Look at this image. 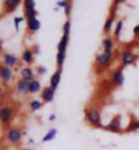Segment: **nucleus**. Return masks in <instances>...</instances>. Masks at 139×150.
<instances>
[{
	"instance_id": "nucleus-10",
	"label": "nucleus",
	"mask_w": 139,
	"mask_h": 150,
	"mask_svg": "<svg viewBox=\"0 0 139 150\" xmlns=\"http://www.w3.org/2000/svg\"><path fill=\"white\" fill-rule=\"evenodd\" d=\"M104 130L112 131V132H121V123H120V116H115L107 126H104Z\"/></svg>"
},
{
	"instance_id": "nucleus-25",
	"label": "nucleus",
	"mask_w": 139,
	"mask_h": 150,
	"mask_svg": "<svg viewBox=\"0 0 139 150\" xmlns=\"http://www.w3.org/2000/svg\"><path fill=\"white\" fill-rule=\"evenodd\" d=\"M23 14H25V19L26 21L38 16V11H37V10H28V11H23Z\"/></svg>"
},
{
	"instance_id": "nucleus-28",
	"label": "nucleus",
	"mask_w": 139,
	"mask_h": 150,
	"mask_svg": "<svg viewBox=\"0 0 139 150\" xmlns=\"http://www.w3.org/2000/svg\"><path fill=\"white\" fill-rule=\"evenodd\" d=\"M36 71H37V75H40V76H44L45 74H47V67H44V66H38V67L36 68Z\"/></svg>"
},
{
	"instance_id": "nucleus-18",
	"label": "nucleus",
	"mask_w": 139,
	"mask_h": 150,
	"mask_svg": "<svg viewBox=\"0 0 139 150\" xmlns=\"http://www.w3.org/2000/svg\"><path fill=\"white\" fill-rule=\"evenodd\" d=\"M101 47H102V51H113L115 48V38L111 36H105L101 41Z\"/></svg>"
},
{
	"instance_id": "nucleus-4",
	"label": "nucleus",
	"mask_w": 139,
	"mask_h": 150,
	"mask_svg": "<svg viewBox=\"0 0 139 150\" xmlns=\"http://www.w3.org/2000/svg\"><path fill=\"white\" fill-rule=\"evenodd\" d=\"M113 60V51H102L95 57V66L98 72H102L104 68H107Z\"/></svg>"
},
{
	"instance_id": "nucleus-8",
	"label": "nucleus",
	"mask_w": 139,
	"mask_h": 150,
	"mask_svg": "<svg viewBox=\"0 0 139 150\" xmlns=\"http://www.w3.org/2000/svg\"><path fill=\"white\" fill-rule=\"evenodd\" d=\"M14 79V71L12 68L4 66V64H0V81L3 83H10Z\"/></svg>"
},
{
	"instance_id": "nucleus-35",
	"label": "nucleus",
	"mask_w": 139,
	"mask_h": 150,
	"mask_svg": "<svg viewBox=\"0 0 139 150\" xmlns=\"http://www.w3.org/2000/svg\"><path fill=\"white\" fill-rule=\"evenodd\" d=\"M20 150H30V149H28V147H22Z\"/></svg>"
},
{
	"instance_id": "nucleus-33",
	"label": "nucleus",
	"mask_w": 139,
	"mask_h": 150,
	"mask_svg": "<svg viewBox=\"0 0 139 150\" xmlns=\"http://www.w3.org/2000/svg\"><path fill=\"white\" fill-rule=\"evenodd\" d=\"M48 120H49V122H53V120H56V115H55V113L49 115V117H48Z\"/></svg>"
},
{
	"instance_id": "nucleus-15",
	"label": "nucleus",
	"mask_w": 139,
	"mask_h": 150,
	"mask_svg": "<svg viewBox=\"0 0 139 150\" xmlns=\"http://www.w3.org/2000/svg\"><path fill=\"white\" fill-rule=\"evenodd\" d=\"M15 89L18 91V94L20 96H28L29 94V82L25 81V79L19 78L16 81V85H15Z\"/></svg>"
},
{
	"instance_id": "nucleus-23",
	"label": "nucleus",
	"mask_w": 139,
	"mask_h": 150,
	"mask_svg": "<svg viewBox=\"0 0 139 150\" xmlns=\"http://www.w3.org/2000/svg\"><path fill=\"white\" fill-rule=\"evenodd\" d=\"M23 11H28V10H36V0H23Z\"/></svg>"
},
{
	"instance_id": "nucleus-32",
	"label": "nucleus",
	"mask_w": 139,
	"mask_h": 150,
	"mask_svg": "<svg viewBox=\"0 0 139 150\" xmlns=\"http://www.w3.org/2000/svg\"><path fill=\"white\" fill-rule=\"evenodd\" d=\"M33 53H34V55H38V53H40V48H38V47H37V45H36V47H34V48H33Z\"/></svg>"
},
{
	"instance_id": "nucleus-9",
	"label": "nucleus",
	"mask_w": 139,
	"mask_h": 150,
	"mask_svg": "<svg viewBox=\"0 0 139 150\" xmlns=\"http://www.w3.org/2000/svg\"><path fill=\"white\" fill-rule=\"evenodd\" d=\"M19 63V57L14 53H3V57H1V64L7 66L10 68H14L18 66Z\"/></svg>"
},
{
	"instance_id": "nucleus-20",
	"label": "nucleus",
	"mask_w": 139,
	"mask_h": 150,
	"mask_svg": "<svg viewBox=\"0 0 139 150\" xmlns=\"http://www.w3.org/2000/svg\"><path fill=\"white\" fill-rule=\"evenodd\" d=\"M124 28V19H117L115 23V28H113V38L119 40L121 37V32H123Z\"/></svg>"
},
{
	"instance_id": "nucleus-21",
	"label": "nucleus",
	"mask_w": 139,
	"mask_h": 150,
	"mask_svg": "<svg viewBox=\"0 0 139 150\" xmlns=\"http://www.w3.org/2000/svg\"><path fill=\"white\" fill-rule=\"evenodd\" d=\"M42 107H44V103L41 100H30L29 101V109H30V112L40 111Z\"/></svg>"
},
{
	"instance_id": "nucleus-27",
	"label": "nucleus",
	"mask_w": 139,
	"mask_h": 150,
	"mask_svg": "<svg viewBox=\"0 0 139 150\" xmlns=\"http://www.w3.org/2000/svg\"><path fill=\"white\" fill-rule=\"evenodd\" d=\"M23 21H25V16H15V18H14V25H15L16 32H19V25H20V22H23Z\"/></svg>"
},
{
	"instance_id": "nucleus-14",
	"label": "nucleus",
	"mask_w": 139,
	"mask_h": 150,
	"mask_svg": "<svg viewBox=\"0 0 139 150\" xmlns=\"http://www.w3.org/2000/svg\"><path fill=\"white\" fill-rule=\"evenodd\" d=\"M22 3H23V0H4V12H14Z\"/></svg>"
},
{
	"instance_id": "nucleus-29",
	"label": "nucleus",
	"mask_w": 139,
	"mask_h": 150,
	"mask_svg": "<svg viewBox=\"0 0 139 150\" xmlns=\"http://www.w3.org/2000/svg\"><path fill=\"white\" fill-rule=\"evenodd\" d=\"M68 1H70V0H59V1L56 3V6H57V8H63L64 10V7L67 6Z\"/></svg>"
},
{
	"instance_id": "nucleus-6",
	"label": "nucleus",
	"mask_w": 139,
	"mask_h": 150,
	"mask_svg": "<svg viewBox=\"0 0 139 150\" xmlns=\"http://www.w3.org/2000/svg\"><path fill=\"white\" fill-rule=\"evenodd\" d=\"M115 23H116V8L112 7L111 14H109L108 18L105 19V23H104V28H102V32L105 36H109V33L115 28Z\"/></svg>"
},
{
	"instance_id": "nucleus-3",
	"label": "nucleus",
	"mask_w": 139,
	"mask_h": 150,
	"mask_svg": "<svg viewBox=\"0 0 139 150\" xmlns=\"http://www.w3.org/2000/svg\"><path fill=\"white\" fill-rule=\"evenodd\" d=\"M26 134L25 131H22L19 127H8L4 131V139L7 141L10 145H19L23 139V135Z\"/></svg>"
},
{
	"instance_id": "nucleus-34",
	"label": "nucleus",
	"mask_w": 139,
	"mask_h": 150,
	"mask_svg": "<svg viewBox=\"0 0 139 150\" xmlns=\"http://www.w3.org/2000/svg\"><path fill=\"white\" fill-rule=\"evenodd\" d=\"M0 150H4V147H3V145L0 143Z\"/></svg>"
},
{
	"instance_id": "nucleus-12",
	"label": "nucleus",
	"mask_w": 139,
	"mask_h": 150,
	"mask_svg": "<svg viewBox=\"0 0 139 150\" xmlns=\"http://www.w3.org/2000/svg\"><path fill=\"white\" fill-rule=\"evenodd\" d=\"M56 90H53L51 86H47L41 90V101L42 103H52L55 100Z\"/></svg>"
},
{
	"instance_id": "nucleus-22",
	"label": "nucleus",
	"mask_w": 139,
	"mask_h": 150,
	"mask_svg": "<svg viewBox=\"0 0 139 150\" xmlns=\"http://www.w3.org/2000/svg\"><path fill=\"white\" fill-rule=\"evenodd\" d=\"M56 135H57V130L56 128H51V130L48 131L47 134L42 137V139H41V142L42 143H47V142H51V141H53V139L56 138Z\"/></svg>"
},
{
	"instance_id": "nucleus-11",
	"label": "nucleus",
	"mask_w": 139,
	"mask_h": 150,
	"mask_svg": "<svg viewBox=\"0 0 139 150\" xmlns=\"http://www.w3.org/2000/svg\"><path fill=\"white\" fill-rule=\"evenodd\" d=\"M34 59H36V55L33 53L32 48H25L22 55H20V60L23 62L26 66H32L34 63Z\"/></svg>"
},
{
	"instance_id": "nucleus-17",
	"label": "nucleus",
	"mask_w": 139,
	"mask_h": 150,
	"mask_svg": "<svg viewBox=\"0 0 139 150\" xmlns=\"http://www.w3.org/2000/svg\"><path fill=\"white\" fill-rule=\"evenodd\" d=\"M26 28H28V33L33 34V33L38 32L41 29V22L38 21V18H33V19L26 21Z\"/></svg>"
},
{
	"instance_id": "nucleus-19",
	"label": "nucleus",
	"mask_w": 139,
	"mask_h": 150,
	"mask_svg": "<svg viewBox=\"0 0 139 150\" xmlns=\"http://www.w3.org/2000/svg\"><path fill=\"white\" fill-rule=\"evenodd\" d=\"M41 90H42V89H41V82L37 78L29 82V94H37V93H40Z\"/></svg>"
},
{
	"instance_id": "nucleus-26",
	"label": "nucleus",
	"mask_w": 139,
	"mask_h": 150,
	"mask_svg": "<svg viewBox=\"0 0 139 150\" xmlns=\"http://www.w3.org/2000/svg\"><path fill=\"white\" fill-rule=\"evenodd\" d=\"M63 11H64V14H66V16H67V19H70V18H71V12H72V1L71 0L67 3V6L64 7Z\"/></svg>"
},
{
	"instance_id": "nucleus-24",
	"label": "nucleus",
	"mask_w": 139,
	"mask_h": 150,
	"mask_svg": "<svg viewBox=\"0 0 139 150\" xmlns=\"http://www.w3.org/2000/svg\"><path fill=\"white\" fill-rule=\"evenodd\" d=\"M138 130H139V120H132L127 126V128H126L127 132H135V131H138Z\"/></svg>"
},
{
	"instance_id": "nucleus-2",
	"label": "nucleus",
	"mask_w": 139,
	"mask_h": 150,
	"mask_svg": "<svg viewBox=\"0 0 139 150\" xmlns=\"http://www.w3.org/2000/svg\"><path fill=\"white\" fill-rule=\"evenodd\" d=\"M16 111L15 108L10 104H3L0 105V124L4 130H7L8 127H11L12 120L15 119Z\"/></svg>"
},
{
	"instance_id": "nucleus-13",
	"label": "nucleus",
	"mask_w": 139,
	"mask_h": 150,
	"mask_svg": "<svg viewBox=\"0 0 139 150\" xmlns=\"http://www.w3.org/2000/svg\"><path fill=\"white\" fill-rule=\"evenodd\" d=\"M19 72H20V78L25 79V81H28V82L36 79V72H34V70L32 68V66H25V67L20 68Z\"/></svg>"
},
{
	"instance_id": "nucleus-1",
	"label": "nucleus",
	"mask_w": 139,
	"mask_h": 150,
	"mask_svg": "<svg viewBox=\"0 0 139 150\" xmlns=\"http://www.w3.org/2000/svg\"><path fill=\"white\" fill-rule=\"evenodd\" d=\"M85 120L93 128H104L101 111L95 107H87L85 109Z\"/></svg>"
},
{
	"instance_id": "nucleus-7",
	"label": "nucleus",
	"mask_w": 139,
	"mask_h": 150,
	"mask_svg": "<svg viewBox=\"0 0 139 150\" xmlns=\"http://www.w3.org/2000/svg\"><path fill=\"white\" fill-rule=\"evenodd\" d=\"M124 82H126V76H124L123 68H117V70H115V71L112 72V75H111V83L115 87L123 86Z\"/></svg>"
},
{
	"instance_id": "nucleus-5",
	"label": "nucleus",
	"mask_w": 139,
	"mask_h": 150,
	"mask_svg": "<svg viewBox=\"0 0 139 150\" xmlns=\"http://www.w3.org/2000/svg\"><path fill=\"white\" fill-rule=\"evenodd\" d=\"M136 60H138V56L135 55V52L132 51L131 48H127V49L121 53V68H126V67H128V66L135 64Z\"/></svg>"
},
{
	"instance_id": "nucleus-31",
	"label": "nucleus",
	"mask_w": 139,
	"mask_h": 150,
	"mask_svg": "<svg viewBox=\"0 0 139 150\" xmlns=\"http://www.w3.org/2000/svg\"><path fill=\"white\" fill-rule=\"evenodd\" d=\"M132 33H134V37H139V23L136 25L135 28H134V30H132Z\"/></svg>"
},
{
	"instance_id": "nucleus-16",
	"label": "nucleus",
	"mask_w": 139,
	"mask_h": 150,
	"mask_svg": "<svg viewBox=\"0 0 139 150\" xmlns=\"http://www.w3.org/2000/svg\"><path fill=\"white\" fill-rule=\"evenodd\" d=\"M61 72H63V68H57V70L52 74L51 81H49V86H51L53 90H56V89L59 87L60 79H61Z\"/></svg>"
},
{
	"instance_id": "nucleus-30",
	"label": "nucleus",
	"mask_w": 139,
	"mask_h": 150,
	"mask_svg": "<svg viewBox=\"0 0 139 150\" xmlns=\"http://www.w3.org/2000/svg\"><path fill=\"white\" fill-rule=\"evenodd\" d=\"M126 1H127V0H113V1H112V7H113V8H117L120 4L126 3Z\"/></svg>"
}]
</instances>
